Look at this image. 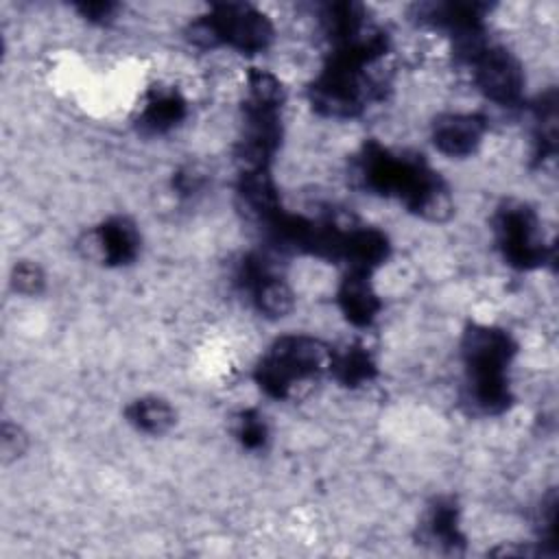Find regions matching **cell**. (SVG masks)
Returning a JSON list of instances; mask_svg holds the SVG:
<instances>
[{"label": "cell", "instance_id": "8", "mask_svg": "<svg viewBox=\"0 0 559 559\" xmlns=\"http://www.w3.org/2000/svg\"><path fill=\"white\" fill-rule=\"evenodd\" d=\"M487 120L478 114H445L432 124L435 146L450 157L472 155L483 142Z\"/></svg>", "mask_w": 559, "mask_h": 559}, {"label": "cell", "instance_id": "19", "mask_svg": "<svg viewBox=\"0 0 559 559\" xmlns=\"http://www.w3.org/2000/svg\"><path fill=\"white\" fill-rule=\"evenodd\" d=\"M44 284L46 275L35 262H17L11 271V286L22 295H39Z\"/></svg>", "mask_w": 559, "mask_h": 559}, {"label": "cell", "instance_id": "20", "mask_svg": "<svg viewBox=\"0 0 559 559\" xmlns=\"http://www.w3.org/2000/svg\"><path fill=\"white\" fill-rule=\"evenodd\" d=\"M173 183H175V190H177L179 194H194V192H199V190L203 188L205 175H203L201 170L188 166V168H183V170H179V173L175 175Z\"/></svg>", "mask_w": 559, "mask_h": 559}, {"label": "cell", "instance_id": "22", "mask_svg": "<svg viewBox=\"0 0 559 559\" xmlns=\"http://www.w3.org/2000/svg\"><path fill=\"white\" fill-rule=\"evenodd\" d=\"M76 9H79V13H81L85 20H90V22H100V24H103V22H107V20L114 17L118 4H114V2H81V4H76Z\"/></svg>", "mask_w": 559, "mask_h": 559}, {"label": "cell", "instance_id": "4", "mask_svg": "<svg viewBox=\"0 0 559 559\" xmlns=\"http://www.w3.org/2000/svg\"><path fill=\"white\" fill-rule=\"evenodd\" d=\"M188 37L201 48L231 46L245 55H255L266 50L273 41V24L251 4L223 2L194 20L188 28Z\"/></svg>", "mask_w": 559, "mask_h": 559}, {"label": "cell", "instance_id": "2", "mask_svg": "<svg viewBox=\"0 0 559 559\" xmlns=\"http://www.w3.org/2000/svg\"><path fill=\"white\" fill-rule=\"evenodd\" d=\"M330 352V347L312 336H282L255 365V382L275 400L297 395L301 386L310 384L328 369Z\"/></svg>", "mask_w": 559, "mask_h": 559}, {"label": "cell", "instance_id": "21", "mask_svg": "<svg viewBox=\"0 0 559 559\" xmlns=\"http://www.w3.org/2000/svg\"><path fill=\"white\" fill-rule=\"evenodd\" d=\"M26 448V437L22 435V430L17 426L4 424L2 426V454L9 456H20Z\"/></svg>", "mask_w": 559, "mask_h": 559}, {"label": "cell", "instance_id": "10", "mask_svg": "<svg viewBox=\"0 0 559 559\" xmlns=\"http://www.w3.org/2000/svg\"><path fill=\"white\" fill-rule=\"evenodd\" d=\"M238 197L245 212L262 227L280 210V194L269 168H249L238 173Z\"/></svg>", "mask_w": 559, "mask_h": 559}, {"label": "cell", "instance_id": "3", "mask_svg": "<svg viewBox=\"0 0 559 559\" xmlns=\"http://www.w3.org/2000/svg\"><path fill=\"white\" fill-rule=\"evenodd\" d=\"M467 371V395L478 402H496L509 393L507 367L515 354L509 332L493 325H472L461 343Z\"/></svg>", "mask_w": 559, "mask_h": 559}, {"label": "cell", "instance_id": "11", "mask_svg": "<svg viewBox=\"0 0 559 559\" xmlns=\"http://www.w3.org/2000/svg\"><path fill=\"white\" fill-rule=\"evenodd\" d=\"M338 306L352 325L367 328L380 312V299L369 282L367 271L349 269L338 286Z\"/></svg>", "mask_w": 559, "mask_h": 559}, {"label": "cell", "instance_id": "6", "mask_svg": "<svg viewBox=\"0 0 559 559\" xmlns=\"http://www.w3.org/2000/svg\"><path fill=\"white\" fill-rule=\"evenodd\" d=\"M469 66L474 68L478 90L489 100L504 107H513L522 100L524 70L513 52L489 41Z\"/></svg>", "mask_w": 559, "mask_h": 559}, {"label": "cell", "instance_id": "9", "mask_svg": "<svg viewBox=\"0 0 559 559\" xmlns=\"http://www.w3.org/2000/svg\"><path fill=\"white\" fill-rule=\"evenodd\" d=\"M94 255L111 266H124L140 253V234L135 225L124 216H114L100 223L92 236Z\"/></svg>", "mask_w": 559, "mask_h": 559}, {"label": "cell", "instance_id": "7", "mask_svg": "<svg viewBox=\"0 0 559 559\" xmlns=\"http://www.w3.org/2000/svg\"><path fill=\"white\" fill-rule=\"evenodd\" d=\"M238 282L264 317L280 319L293 310V293L288 284L273 273L266 258L258 253L245 255L238 266Z\"/></svg>", "mask_w": 559, "mask_h": 559}, {"label": "cell", "instance_id": "15", "mask_svg": "<svg viewBox=\"0 0 559 559\" xmlns=\"http://www.w3.org/2000/svg\"><path fill=\"white\" fill-rule=\"evenodd\" d=\"M424 539L432 542L435 546L448 548V550H456L459 546H463V533L459 526V509L452 500H437L426 520H424Z\"/></svg>", "mask_w": 559, "mask_h": 559}, {"label": "cell", "instance_id": "5", "mask_svg": "<svg viewBox=\"0 0 559 559\" xmlns=\"http://www.w3.org/2000/svg\"><path fill=\"white\" fill-rule=\"evenodd\" d=\"M493 234L502 258L515 269H537L550 255L537 214L522 201H507L498 207Z\"/></svg>", "mask_w": 559, "mask_h": 559}, {"label": "cell", "instance_id": "17", "mask_svg": "<svg viewBox=\"0 0 559 559\" xmlns=\"http://www.w3.org/2000/svg\"><path fill=\"white\" fill-rule=\"evenodd\" d=\"M127 419L146 435H164L175 424L173 406L162 397H140L127 406Z\"/></svg>", "mask_w": 559, "mask_h": 559}, {"label": "cell", "instance_id": "1", "mask_svg": "<svg viewBox=\"0 0 559 559\" xmlns=\"http://www.w3.org/2000/svg\"><path fill=\"white\" fill-rule=\"evenodd\" d=\"M356 173L367 190L400 199L426 221L441 223L454 212L445 181L421 155H395L378 142H367L358 155Z\"/></svg>", "mask_w": 559, "mask_h": 559}, {"label": "cell", "instance_id": "13", "mask_svg": "<svg viewBox=\"0 0 559 559\" xmlns=\"http://www.w3.org/2000/svg\"><path fill=\"white\" fill-rule=\"evenodd\" d=\"M389 238L376 229V227H349L343 245L341 260L356 271L371 273L376 266H380L389 258Z\"/></svg>", "mask_w": 559, "mask_h": 559}, {"label": "cell", "instance_id": "14", "mask_svg": "<svg viewBox=\"0 0 559 559\" xmlns=\"http://www.w3.org/2000/svg\"><path fill=\"white\" fill-rule=\"evenodd\" d=\"M328 371L343 386H360L373 380L376 362L365 345L352 343L330 352Z\"/></svg>", "mask_w": 559, "mask_h": 559}, {"label": "cell", "instance_id": "12", "mask_svg": "<svg viewBox=\"0 0 559 559\" xmlns=\"http://www.w3.org/2000/svg\"><path fill=\"white\" fill-rule=\"evenodd\" d=\"M188 114L186 98L177 90L153 87L138 116V129L146 135H162L181 124Z\"/></svg>", "mask_w": 559, "mask_h": 559}, {"label": "cell", "instance_id": "16", "mask_svg": "<svg viewBox=\"0 0 559 559\" xmlns=\"http://www.w3.org/2000/svg\"><path fill=\"white\" fill-rule=\"evenodd\" d=\"M535 133H533V157L535 162H544L555 157L557 153V98L555 90L539 96L535 103Z\"/></svg>", "mask_w": 559, "mask_h": 559}, {"label": "cell", "instance_id": "18", "mask_svg": "<svg viewBox=\"0 0 559 559\" xmlns=\"http://www.w3.org/2000/svg\"><path fill=\"white\" fill-rule=\"evenodd\" d=\"M234 435L247 450H262L269 439V428L258 411H242L236 415Z\"/></svg>", "mask_w": 559, "mask_h": 559}]
</instances>
